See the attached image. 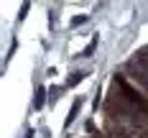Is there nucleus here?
<instances>
[{"label":"nucleus","mask_w":148,"mask_h":138,"mask_svg":"<svg viewBox=\"0 0 148 138\" xmlns=\"http://www.w3.org/2000/svg\"><path fill=\"white\" fill-rule=\"evenodd\" d=\"M79 107H82V100H77V102H74V105H72V115H69V118H66V125H72V120H74V115H77V113H79Z\"/></svg>","instance_id":"obj_1"},{"label":"nucleus","mask_w":148,"mask_h":138,"mask_svg":"<svg viewBox=\"0 0 148 138\" xmlns=\"http://www.w3.org/2000/svg\"><path fill=\"white\" fill-rule=\"evenodd\" d=\"M95 46H97V38H92V41H89V46L84 49V51H82V54H79V56H89V54L95 51Z\"/></svg>","instance_id":"obj_2"},{"label":"nucleus","mask_w":148,"mask_h":138,"mask_svg":"<svg viewBox=\"0 0 148 138\" xmlns=\"http://www.w3.org/2000/svg\"><path fill=\"white\" fill-rule=\"evenodd\" d=\"M33 105H36V107H41V105H44V90H38V92H36V100H33Z\"/></svg>","instance_id":"obj_3"},{"label":"nucleus","mask_w":148,"mask_h":138,"mask_svg":"<svg viewBox=\"0 0 148 138\" xmlns=\"http://www.w3.org/2000/svg\"><path fill=\"white\" fill-rule=\"evenodd\" d=\"M82 77H84V74H82V72H77V74H74L72 79H69V84H77V82H79V79H82Z\"/></svg>","instance_id":"obj_4"}]
</instances>
